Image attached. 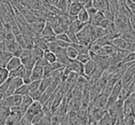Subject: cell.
<instances>
[{"label": "cell", "mask_w": 135, "mask_h": 125, "mask_svg": "<svg viewBox=\"0 0 135 125\" xmlns=\"http://www.w3.org/2000/svg\"><path fill=\"white\" fill-rule=\"evenodd\" d=\"M92 28H93V26L88 22L85 24V26L83 27L77 34H76L78 38V41H79V43L87 45V46H90V45L94 42Z\"/></svg>", "instance_id": "6da1fadb"}, {"label": "cell", "mask_w": 135, "mask_h": 125, "mask_svg": "<svg viewBox=\"0 0 135 125\" xmlns=\"http://www.w3.org/2000/svg\"><path fill=\"white\" fill-rule=\"evenodd\" d=\"M20 59H21V64L28 70H32L33 68V66H35L36 60L32 56L31 50L23 49L22 52H21V56H20Z\"/></svg>", "instance_id": "7a4b0ae2"}, {"label": "cell", "mask_w": 135, "mask_h": 125, "mask_svg": "<svg viewBox=\"0 0 135 125\" xmlns=\"http://www.w3.org/2000/svg\"><path fill=\"white\" fill-rule=\"evenodd\" d=\"M134 79H135V63H133V64H131L125 70L120 81H121L122 86H124L127 84H129V83H131L132 80H134Z\"/></svg>", "instance_id": "3957f363"}, {"label": "cell", "mask_w": 135, "mask_h": 125, "mask_svg": "<svg viewBox=\"0 0 135 125\" xmlns=\"http://www.w3.org/2000/svg\"><path fill=\"white\" fill-rule=\"evenodd\" d=\"M107 100H108V96L100 93L94 99H92V103L93 106L96 107V108L107 110Z\"/></svg>", "instance_id": "277c9868"}, {"label": "cell", "mask_w": 135, "mask_h": 125, "mask_svg": "<svg viewBox=\"0 0 135 125\" xmlns=\"http://www.w3.org/2000/svg\"><path fill=\"white\" fill-rule=\"evenodd\" d=\"M9 86H8V89L6 93V97L7 96H10L13 95L15 93V91L20 88L21 86H22L24 83L21 77H13V78H9Z\"/></svg>", "instance_id": "5b68a950"}, {"label": "cell", "mask_w": 135, "mask_h": 125, "mask_svg": "<svg viewBox=\"0 0 135 125\" xmlns=\"http://www.w3.org/2000/svg\"><path fill=\"white\" fill-rule=\"evenodd\" d=\"M6 51L9 52L13 56L20 57L23 49L17 41H10V42H6Z\"/></svg>", "instance_id": "8992f818"}, {"label": "cell", "mask_w": 135, "mask_h": 125, "mask_svg": "<svg viewBox=\"0 0 135 125\" xmlns=\"http://www.w3.org/2000/svg\"><path fill=\"white\" fill-rule=\"evenodd\" d=\"M71 73H75L79 75H83V64L78 60H72L70 64L66 66Z\"/></svg>", "instance_id": "52a82bcc"}, {"label": "cell", "mask_w": 135, "mask_h": 125, "mask_svg": "<svg viewBox=\"0 0 135 125\" xmlns=\"http://www.w3.org/2000/svg\"><path fill=\"white\" fill-rule=\"evenodd\" d=\"M96 64L94 63V60L90 59L89 61H87L85 64H83V77H85L87 79L91 77L93 73L95 71L96 69Z\"/></svg>", "instance_id": "ba28073f"}, {"label": "cell", "mask_w": 135, "mask_h": 125, "mask_svg": "<svg viewBox=\"0 0 135 125\" xmlns=\"http://www.w3.org/2000/svg\"><path fill=\"white\" fill-rule=\"evenodd\" d=\"M110 44L116 47L118 50H126L128 47V41L122 36H118L111 41Z\"/></svg>", "instance_id": "9c48e42d"}, {"label": "cell", "mask_w": 135, "mask_h": 125, "mask_svg": "<svg viewBox=\"0 0 135 125\" xmlns=\"http://www.w3.org/2000/svg\"><path fill=\"white\" fill-rule=\"evenodd\" d=\"M56 60H57L59 63H61L64 66H68L70 64V63L72 61V60L69 59V57L66 54V49H60L56 53Z\"/></svg>", "instance_id": "30bf717a"}, {"label": "cell", "mask_w": 135, "mask_h": 125, "mask_svg": "<svg viewBox=\"0 0 135 125\" xmlns=\"http://www.w3.org/2000/svg\"><path fill=\"white\" fill-rule=\"evenodd\" d=\"M21 66V62L20 57H17V56H12L10 58V60L8 62V64L6 66V69L8 70V72L13 71V70L17 69L18 67Z\"/></svg>", "instance_id": "8fae6325"}, {"label": "cell", "mask_w": 135, "mask_h": 125, "mask_svg": "<svg viewBox=\"0 0 135 125\" xmlns=\"http://www.w3.org/2000/svg\"><path fill=\"white\" fill-rule=\"evenodd\" d=\"M71 4V0H58L56 8L59 10L60 14H68V10Z\"/></svg>", "instance_id": "7c38bea8"}, {"label": "cell", "mask_w": 135, "mask_h": 125, "mask_svg": "<svg viewBox=\"0 0 135 125\" xmlns=\"http://www.w3.org/2000/svg\"><path fill=\"white\" fill-rule=\"evenodd\" d=\"M43 77H44V67L35 64L33 66V68L32 69V81L41 80Z\"/></svg>", "instance_id": "4fadbf2b"}, {"label": "cell", "mask_w": 135, "mask_h": 125, "mask_svg": "<svg viewBox=\"0 0 135 125\" xmlns=\"http://www.w3.org/2000/svg\"><path fill=\"white\" fill-rule=\"evenodd\" d=\"M33 101L34 100L32 99V97L29 94L22 96V99H21V103L20 105V107H21V110H22L23 113H25V111L28 110V108L32 105V103Z\"/></svg>", "instance_id": "5bb4252c"}, {"label": "cell", "mask_w": 135, "mask_h": 125, "mask_svg": "<svg viewBox=\"0 0 135 125\" xmlns=\"http://www.w3.org/2000/svg\"><path fill=\"white\" fill-rule=\"evenodd\" d=\"M104 19H105V15H104V13L102 11L98 10V11L90 19L89 23H90L91 25H93V26H99L100 23H101Z\"/></svg>", "instance_id": "9a60e30c"}, {"label": "cell", "mask_w": 135, "mask_h": 125, "mask_svg": "<svg viewBox=\"0 0 135 125\" xmlns=\"http://www.w3.org/2000/svg\"><path fill=\"white\" fill-rule=\"evenodd\" d=\"M83 7L79 2H71L69 10H68V15L70 16H77L78 13L81 10Z\"/></svg>", "instance_id": "2e32d148"}, {"label": "cell", "mask_w": 135, "mask_h": 125, "mask_svg": "<svg viewBox=\"0 0 135 125\" xmlns=\"http://www.w3.org/2000/svg\"><path fill=\"white\" fill-rule=\"evenodd\" d=\"M25 72H26V68L21 64L17 69L8 72V78H13V77H21V78H22Z\"/></svg>", "instance_id": "e0dca14e"}, {"label": "cell", "mask_w": 135, "mask_h": 125, "mask_svg": "<svg viewBox=\"0 0 135 125\" xmlns=\"http://www.w3.org/2000/svg\"><path fill=\"white\" fill-rule=\"evenodd\" d=\"M66 54H67V56L69 57V59L76 60L78 55H79V52H78V51L75 49V47L70 44V46H68L67 48H66Z\"/></svg>", "instance_id": "ac0fdd59"}, {"label": "cell", "mask_w": 135, "mask_h": 125, "mask_svg": "<svg viewBox=\"0 0 135 125\" xmlns=\"http://www.w3.org/2000/svg\"><path fill=\"white\" fill-rule=\"evenodd\" d=\"M77 19L81 23H88L89 22L90 17H89L86 8H81V10L78 13V15H77Z\"/></svg>", "instance_id": "d6986e66"}, {"label": "cell", "mask_w": 135, "mask_h": 125, "mask_svg": "<svg viewBox=\"0 0 135 125\" xmlns=\"http://www.w3.org/2000/svg\"><path fill=\"white\" fill-rule=\"evenodd\" d=\"M53 82V79L51 77H43L41 79V82H40V86H39V89L40 91L43 93L47 88L51 85V83Z\"/></svg>", "instance_id": "ffe728a7"}, {"label": "cell", "mask_w": 135, "mask_h": 125, "mask_svg": "<svg viewBox=\"0 0 135 125\" xmlns=\"http://www.w3.org/2000/svg\"><path fill=\"white\" fill-rule=\"evenodd\" d=\"M44 58L48 62L49 64H53V63H55L56 61H57V60H56V53L53 52L52 51L48 50V49L44 52Z\"/></svg>", "instance_id": "44dd1931"}, {"label": "cell", "mask_w": 135, "mask_h": 125, "mask_svg": "<svg viewBox=\"0 0 135 125\" xmlns=\"http://www.w3.org/2000/svg\"><path fill=\"white\" fill-rule=\"evenodd\" d=\"M98 123H99L100 125H115V121H113V119L110 117V115L108 114L107 110L105 113V115L101 118V119L98 121Z\"/></svg>", "instance_id": "7402d4cb"}, {"label": "cell", "mask_w": 135, "mask_h": 125, "mask_svg": "<svg viewBox=\"0 0 135 125\" xmlns=\"http://www.w3.org/2000/svg\"><path fill=\"white\" fill-rule=\"evenodd\" d=\"M33 43H34V46L39 47L40 49H42V50H44V51H45V50H47V49H48V45H47V43L44 41L42 37L34 38V39H33Z\"/></svg>", "instance_id": "603a6c76"}, {"label": "cell", "mask_w": 135, "mask_h": 125, "mask_svg": "<svg viewBox=\"0 0 135 125\" xmlns=\"http://www.w3.org/2000/svg\"><path fill=\"white\" fill-rule=\"evenodd\" d=\"M71 45L75 47V49L78 51L79 54L89 53V52H90V48H89V46H87V45L81 44V43H75V44H71Z\"/></svg>", "instance_id": "cb8c5ba5"}, {"label": "cell", "mask_w": 135, "mask_h": 125, "mask_svg": "<svg viewBox=\"0 0 135 125\" xmlns=\"http://www.w3.org/2000/svg\"><path fill=\"white\" fill-rule=\"evenodd\" d=\"M44 52H45V51L36 46H33L31 49V52H32V56H33V58L35 60H38V59H40V58L44 57Z\"/></svg>", "instance_id": "d4e9b609"}, {"label": "cell", "mask_w": 135, "mask_h": 125, "mask_svg": "<svg viewBox=\"0 0 135 125\" xmlns=\"http://www.w3.org/2000/svg\"><path fill=\"white\" fill-rule=\"evenodd\" d=\"M41 36H56V34H55L52 27L49 24H47V23H45V27H44L43 30H42Z\"/></svg>", "instance_id": "484cf974"}, {"label": "cell", "mask_w": 135, "mask_h": 125, "mask_svg": "<svg viewBox=\"0 0 135 125\" xmlns=\"http://www.w3.org/2000/svg\"><path fill=\"white\" fill-rule=\"evenodd\" d=\"M29 93H30V91H29L28 85L23 84L22 86H21L17 90H16L14 94H19V95H21V96H24V95H27V94H29Z\"/></svg>", "instance_id": "4316f807"}, {"label": "cell", "mask_w": 135, "mask_h": 125, "mask_svg": "<svg viewBox=\"0 0 135 125\" xmlns=\"http://www.w3.org/2000/svg\"><path fill=\"white\" fill-rule=\"evenodd\" d=\"M123 122H124V125H134L135 124V117L132 115V114L124 116Z\"/></svg>", "instance_id": "83f0119b"}, {"label": "cell", "mask_w": 135, "mask_h": 125, "mask_svg": "<svg viewBox=\"0 0 135 125\" xmlns=\"http://www.w3.org/2000/svg\"><path fill=\"white\" fill-rule=\"evenodd\" d=\"M40 82H41V80H35V81H32V82L30 83V84L28 85L29 86V91L32 92V91H35V90L39 89V86H40ZM29 93V94H30Z\"/></svg>", "instance_id": "f1b7e54d"}, {"label": "cell", "mask_w": 135, "mask_h": 125, "mask_svg": "<svg viewBox=\"0 0 135 125\" xmlns=\"http://www.w3.org/2000/svg\"><path fill=\"white\" fill-rule=\"evenodd\" d=\"M66 33H67L68 37H69V39H70V44H75V43H79V41H78V38H77V35H76V33L70 31V30H68V31L66 32Z\"/></svg>", "instance_id": "f546056e"}, {"label": "cell", "mask_w": 135, "mask_h": 125, "mask_svg": "<svg viewBox=\"0 0 135 125\" xmlns=\"http://www.w3.org/2000/svg\"><path fill=\"white\" fill-rule=\"evenodd\" d=\"M22 80H23V83L27 85H29L32 82V70L26 69V72H25L24 75L22 77Z\"/></svg>", "instance_id": "4dcf8cb0"}, {"label": "cell", "mask_w": 135, "mask_h": 125, "mask_svg": "<svg viewBox=\"0 0 135 125\" xmlns=\"http://www.w3.org/2000/svg\"><path fill=\"white\" fill-rule=\"evenodd\" d=\"M9 81H10L9 78H8L5 82H3L2 84L0 85V93L6 95L7 91H8V86H9ZM5 97H6V96H5Z\"/></svg>", "instance_id": "1f68e13d"}, {"label": "cell", "mask_w": 135, "mask_h": 125, "mask_svg": "<svg viewBox=\"0 0 135 125\" xmlns=\"http://www.w3.org/2000/svg\"><path fill=\"white\" fill-rule=\"evenodd\" d=\"M91 59V56H90V52L89 53H83V54H79L77 57V59L79 62H81V64H85L87 61Z\"/></svg>", "instance_id": "d6a6232c"}, {"label": "cell", "mask_w": 135, "mask_h": 125, "mask_svg": "<svg viewBox=\"0 0 135 125\" xmlns=\"http://www.w3.org/2000/svg\"><path fill=\"white\" fill-rule=\"evenodd\" d=\"M129 91H127V90L125 89L124 88H122V89H121V91H120V93H119V96H118V100H120V101H125L126 99H127V97L129 96Z\"/></svg>", "instance_id": "836d02e7"}, {"label": "cell", "mask_w": 135, "mask_h": 125, "mask_svg": "<svg viewBox=\"0 0 135 125\" xmlns=\"http://www.w3.org/2000/svg\"><path fill=\"white\" fill-rule=\"evenodd\" d=\"M53 71H54V70H53L51 64H47L45 66H44V77H50L51 73H52Z\"/></svg>", "instance_id": "e575fe53"}, {"label": "cell", "mask_w": 135, "mask_h": 125, "mask_svg": "<svg viewBox=\"0 0 135 125\" xmlns=\"http://www.w3.org/2000/svg\"><path fill=\"white\" fill-rule=\"evenodd\" d=\"M29 95L32 97L33 100H39L40 97H41V96H42V92L40 91V89H37V90H35V91L31 92Z\"/></svg>", "instance_id": "d590c367"}, {"label": "cell", "mask_w": 135, "mask_h": 125, "mask_svg": "<svg viewBox=\"0 0 135 125\" xmlns=\"http://www.w3.org/2000/svg\"><path fill=\"white\" fill-rule=\"evenodd\" d=\"M56 40H59V41H66V42H70V39L68 37L67 33L66 32H63V33H60L58 35H56Z\"/></svg>", "instance_id": "8d00e7d4"}, {"label": "cell", "mask_w": 135, "mask_h": 125, "mask_svg": "<svg viewBox=\"0 0 135 125\" xmlns=\"http://www.w3.org/2000/svg\"><path fill=\"white\" fill-rule=\"evenodd\" d=\"M79 3L84 8H89L93 7V2L92 0H79Z\"/></svg>", "instance_id": "74e56055"}, {"label": "cell", "mask_w": 135, "mask_h": 125, "mask_svg": "<svg viewBox=\"0 0 135 125\" xmlns=\"http://www.w3.org/2000/svg\"><path fill=\"white\" fill-rule=\"evenodd\" d=\"M47 64H49V63L44 57H42V58H40V59L36 60V63H35V64H37V66H42V67L45 66Z\"/></svg>", "instance_id": "f35d334b"}, {"label": "cell", "mask_w": 135, "mask_h": 125, "mask_svg": "<svg viewBox=\"0 0 135 125\" xmlns=\"http://www.w3.org/2000/svg\"><path fill=\"white\" fill-rule=\"evenodd\" d=\"M41 37L43 38V40L47 43V44L53 42V41H55L56 40V36H41Z\"/></svg>", "instance_id": "ab89813d"}, {"label": "cell", "mask_w": 135, "mask_h": 125, "mask_svg": "<svg viewBox=\"0 0 135 125\" xmlns=\"http://www.w3.org/2000/svg\"><path fill=\"white\" fill-rule=\"evenodd\" d=\"M56 43H57V45L60 47V48L62 49H66L68 46H70V43L69 42H66V41H59V40H56Z\"/></svg>", "instance_id": "60d3db41"}, {"label": "cell", "mask_w": 135, "mask_h": 125, "mask_svg": "<svg viewBox=\"0 0 135 125\" xmlns=\"http://www.w3.org/2000/svg\"><path fill=\"white\" fill-rule=\"evenodd\" d=\"M98 10L96 9L95 8H94V7H92V8H87V12H88V15H89V17H90V19L93 17V16L94 15V14L97 12Z\"/></svg>", "instance_id": "b9f144b4"}, {"label": "cell", "mask_w": 135, "mask_h": 125, "mask_svg": "<svg viewBox=\"0 0 135 125\" xmlns=\"http://www.w3.org/2000/svg\"><path fill=\"white\" fill-rule=\"evenodd\" d=\"M129 22L131 27L134 30L135 29V14H132V15L129 18Z\"/></svg>", "instance_id": "7bdbcfd3"}, {"label": "cell", "mask_w": 135, "mask_h": 125, "mask_svg": "<svg viewBox=\"0 0 135 125\" xmlns=\"http://www.w3.org/2000/svg\"><path fill=\"white\" fill-rule=\"evenodd\" d=\"M71 2H79V0H71Z\"/></svg>", "instance_id": "ee69618b"}, {"label": "cell", "mask_w": 135, "mask_h": 125, "mask_svg": "<svg viewBox=\"0 0 135 125\" xmlns=\"http://www.w3.org/2000/svg\"><path fill=\"white\" fill-rule=\"evenodd\" d=\"M132 1H133V2H135V0H132Z\"/></svg>", "instance_id": "f6af8a7d"}, {"label": "cell", "mask_w": 135, "mask_h": 125, "mask_svg": "<svg viewBox=\"0 0 135 125\" xmlns=\"http://www.w3.org/2000/svg\"><path fill=\"white\" fill-rule=\"evenodd\" d=\"M134 31H135V29H134Z\"/></svg>", "instance_id": "bcb514c9"}]
</instances>
